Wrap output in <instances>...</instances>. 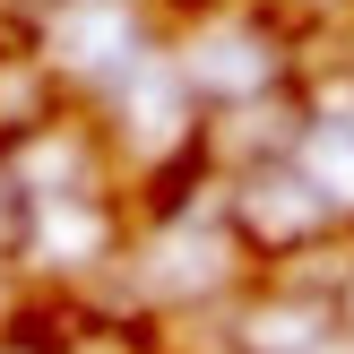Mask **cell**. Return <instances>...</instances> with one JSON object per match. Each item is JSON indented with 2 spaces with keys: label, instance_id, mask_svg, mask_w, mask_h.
Instances as JSON below:
<instances>
[]
</instances>
